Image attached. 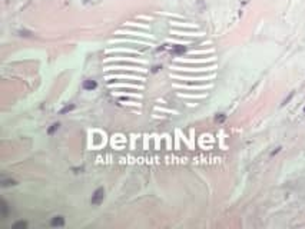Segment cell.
<instances>
[{
	"instance_id": "3",
	"label": "cell",
	"mask_w": 305,
	"mask_h": 229,
	"mask_svg": "<svg viewBox=\"0 0 305 229\" xmlns=\"http://www.w3.org/2000/svg\"><path fill=\"white\" fill-rule=\"evenodd\" d=\"M83 87L84 89H87V90H92V89L96 87V82H93V80H84Z\"/></svg>"
},
{
	"instance_id": "4",
	"label": "cell",
	"mask_w": 305,
	"mask_h": 229,
	"mask_svg": "<svg viewBox=\"0 0 305 229\" xmlns=\"http://www.w3.org/2000/svg\"><path fill=\"white\" fill-rule=\"evenodd\" d=\"M26 226H27V223H26V222H17V223H16V225L13 226V228H14V229H19V228H23V229H25Z\"/></svg>"
},
{
	"instance_id": "5",
	"label": "cell",
	"mask_w": 305,
	"mask_h": 229,
	"mask_svg": "<svg viewBox=\"0 0 305 229\" xmlns=\"http://www.w3.org/2000/svg\"><path fill=\"white\" fill-rule=\"evenodd\" d=\"M216 120H218V122H224V120H225V115H219V116L216 118Z\"/></svg>"
},
{
	"instance_id": "6",
	"label": "cell",
	"mask_w": 305,
	"mask_h": 229,
	"mask_svg": "<svg viewBox=\"0 0 305 229\" xmlns=\"http://www.w3.org/2000/svg\"><path fill=\"white\" fill-rule=\"evenodd\" d=\"M58 128H59V125H58V123H55V125H53V128L50 129V131H49V133H53V131H56Z\"/></svg>"
},
{
	"instance_id": "1",
	"label": "cell",
	"mask_w": 305,
	"mask_h": 229,
	"mask_svg": "<svg viewBox=\"0 0 305 229\" xmlns=\"http://www.w3.org/2000/svg\"><path fill=\"white\" fill-rule=\"evenodd\" d=\"M103 196H105V190L102 189V188H99V189L93 193V196H92V205H99V203L103 201Z\"/></svg>"
},
{
	"instance_id": "2",
	"label": "cell",
	"mask_w": 305,
	"mask_h": 229,
	"mask_svg": "<svg viewBox=\"0 0 305 229\" xmlns=\"http://www.w3.org/2000/svg\"><path fill=\"white\" fill-rule=\"evenodd\" d=\"M65 225V219L62 216H55L52 219V226H63Z\"/></svg>"
}]
</instances>
